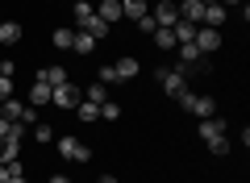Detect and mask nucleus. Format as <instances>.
Here are the masks:
<instances>
[{"label":"nucleus","mask_w":250,"mask_h":183,"mask_svg":"<svg viewBox=\"0 0 250 183\" xmlns=\"http://www.w3.org/2000/svg\"><path fill=\"white\" fill-rule=\"evenodd\" d=\"M154 79H159V83H163V92H167V96H188V92H192V87H188V75H184V71H171V67H159V71H154Z\"/></svg>","instance_id":"1"},{"label":"nucleus","mask_w":250,"mask_h":183,"mask_svg":"<svg viewBox=\"0 0 250 183\" xmlns=\"http://www.w3.org/2000/svg\"><path fill=\"white\" fill-rule=\"evenodd\" d=\"M192 42H196V50L208 59V54L221 50V29H213V25H196V38H192Z\"/></svg>","instance_id":"2"},{"label":"nucleus","mask_w":250,"mask_h":183,"mask_svg":"<svg viewBox=\"0 0 250 183\" xmlns=\"http://www.w3.org/2000/svg\"><path fill=\"white\" fill-rule=\"evenodd\" d=\"M80 100H83V92L71 83V79H67V83H59V87H50V104H59V108H75Z\"/></svg>","instance_id":"3"},{"label":"nucleus","mask_w":250,"mask_h":183,"mask_svg":"<svg viewBox=\"0 0 250 183\" xmlns=\"http://www.w3.org/2000/svg\"><path fill=\"white\" fill-rule=\"evenodd\" d=\"M54 146H59L62 158H71V163H88L92 158V150L83 146V142H75V138H54Z\"/></svg>","instance_id":"4"},{"label":"nucleus","mask_w":250,"mask_h":183,"mask_svg":"<svg viewBox=\"0 0 250 183\" xmlns=\"http://www.w3.org/2000/svg\"><path fill=\"white\" fill-rule=\"evenodd\" d=\"M184 113L200 117V121H205V117H217V100H213V96H196V92H192V100L184 104Z\"/></svg>","instance_id":"5"},{"label":"nucleus","mask_w":250,"mask_h":183,"mask_svg":"<svg viewBox=\"0 0 250 183\" xmlns=\"http://www.w3.org/2000/svg\"><path fill=\"white\" fill-rule=\"evenodd\" d=\"M150 17H154V25H167V29H171V25L179 21V4H175V0H159Z\"/></svg>","instance_id":"6"},{"label":"nucleus","mask_w":250,"mask_h":183,"mask_svg":"<svg viewBox=\"0 0 250 183\" xmlns=\"http://www.w3.org/2000/svg\"><path fill=\"white\" fill-rule=\"evenodd\" d=\"M75 29H83V34H88V38H96V42H104V38H108V21H100L96 13H92V17H83Z\"/></svg>","instance_id":"7"},{"label":"nucleus","mask_w":250,"mask_h":183,"mask_svg":"<svg viewBox=\"0 0 250 183\" xmlns=\"http://www.w3.org/2000/svg\"><path fill=\"white\" fill-rule=\"evenodd\" d=\"M225 129H229V121H221V117H205V121H200V138H205V142L225 138Z\"/></svg>","instance_id":"8"},{"label":"nucleus","mask_w":250,"mask_h":183,"mask_svg":"<svg viewBox=\"0 0 250 183\" xmlns=\"http://www.w3.org/2000/svg\"><path fill=\"white\" fill-rule=\"evenodd\" d=\"M179 21L200 25V21H205V4H200V0H179Z\"/></svg>","instance_id":"9"},{"label":"nucleus","mask_w":250,"mask_h":183,"mask_svg":"<svg viewBox=\"0 0 250 183\" xmlns=\"http://www.w3.org/2000/svg\"><path fill=\"white\" fill-rule=\"evenodd\" d=\"M42 104H50V83L38 75V79H34V87H29V108H42Z\"/></svg>","instance_id":"10"},{"label":"nucleus","mask_w":250,"mask_h":183,"mask_svg":"<svg viewBox=\"0 0 250 183\" xmlns=\"http://www.w3.org/2000/svg\"><path fill=\"white\" fill-rule=\"evenodd\" d=\"M96 17L108 21V25H113V21H121V0H100V4H96Z\"/></svg>","instance_id":"11"},{"label":"nucleus","mask_w":250,"mask_h":183,"mask_svg":"<svg viewBox=\"0 0 250 183\" xmlns=\"http://www.w3.org/2000/svg\"><path fill=\"white\" fill-rule=\"evenodd\" d=\"M146 0H121V21H138V17H146Z\"/></svg>","instance_id":"12"},{"label":"nucleus","mask_w":250,"mask_h":183,"mask_svg":"<svg viewBox=\"0 0 250 183\" xmlns=\"http://www.w3.org/2000/svg\"><path fill=\"white\" fill-rule=\"evenodd\" d=\"M225 17H229V9H225V4H205V21H200V25H225Z\"/></svg>","instance_id":"13"},{"label":"nucleus","mask_w":250,"mask_h":183,"mask_svg":"<svg viewBox=\"0 0 250 183\" xmlns=\"http://www.w3.org/2000/svg\"><path fill=\"white\" fill-rule=\"evenodd\" d=\"M113 71H117V83H125V79H138V59H117Z\"/></svg>","instance_id":"14"},{"label":"nucleus","mask_w":250,"mask_h":183,"mask_svg":"<svg viewBox=\"0 0 250 183\" xmlns=\"http://www.w3.org/2000/svg\"><path fill=\"white\" fill-rule=\"evenodd\" d=\"M50 42H54V50H71V42H75V29L71 25H59L50 34Z\"/></svg>","instance_id":"15"},{"label":"nucleus","mask_w":250,"mask_h":183,"mask_svg":"<svg viewBox=\"0 0 250 183\" xmlns=\"http://www.w3.org/2000/svg\"><path fill=\"white\" fill-rule=\"evenodd\" d=\"M175 50H179V62H184V67H196V62H200V59H205V54H200V50H196V42H179V46H175Z\"/></svg>","instance_id":"16"},{"label":"nucleus","mask_w":250,"mask_h":183,"mask_svg":"<svg viewBox=\"0 0 250 183\" xmlns=\"http://www.w3.org/2000/svg\"><path fill=\"white\" fill-rule=\"evenodd\" d=\"M21 113H25V104H21L17 96H9L4 104H0V117H4V121H21Z\"/></svg>","instance_id":"17"},{"label":"nucleus","mask_w":250,"mask_h":183,"mask_svg":"<svg viewBox=\"0 0 250 183\" xmlns=\"http://www.w3.org/2000/svg\"><path fill=\"white\" fill-rule=\"evenodd\" d=\"M38 75H42L50 87H59V83H67V79H71V75H67V67H42Z\"/></svg>","instance_id":"18"},{"label":"nucleus","mask_w":250,"mask_h":183,"mask_svg":"<svg viewBox=\"0 0 250 183\" xmlns=\"http://www.w3.org/2000/svg\"><path fill=\"white\" fill-rule=\"evenodd\" d=\"M0 42H4V46L21 42V25H17V21H0Z\"/></svg>","instance_id":"19"},{"label":"nucleus","mask_w":250,"mask_h":183,"mask_svg":"<svg viewBox=\"0 0 250 183\" xmlns=\"http://www.w3.org/2000/svg\"><path fill=\"white\" fill-rule=\"evenodd\" d=\"M171 34H175V46H179V42H192V38H196V25H192V21H175Z\"/></svg>","instance_id":"20"},{"label":"nucleus","mask_w":250,"mask_h":183,"mask_svg":"<svg viewBox=\"0 0 250 183\" xmlns=\"http://www.w3.org/2000/svg\"><path fill=\"white\" fill-rule=\"evenodd\" d=\"M13 158H21V142L0 138V163H13Z\"/></svg>","instance_id":"21"},{"label":"nucleus","mask_w":250,"mask_h":183,"mask_svg":"<svg viewBox=\"0 0 250 183\" xmlns=\"http://www.w3.org/2000/svg\"><path fill=\"white\" fill-rule=\"evenodd\" d=\"M150 38H154V46H159V50H175V34H171L167 25H159Z\"/></svg>","instance_id":"22"},{"label":"nucleus","mask_w":250,"mask_h":183,"mask_svg":"<svg viewBox=\"0 0 250 183\" xmlns=\"http://www.w3.org/2000/svg\"><path fill=\"white\" fill-rule=\"evenodd\" d=\"M71 50H80V54H92V50H96V38H88L83 29H75V42H71Z\"/></svg>","instance_id":"23"},{"label":"nucleus","mask_w":250,"mask_h":183,"mask_svg":"<svg viewBox=\"0 0 250 183\" xmlns=\"http://www.w3.org/2000/svg\"><path fill=\"white\" fill-rule=\"evenodd\" d=\"M83 100H88V104H104V100H108V87L104 83H92L88 92H83Z\"/></svg>","instance_id":"24"},{"label":"nucleus","mask_w":250,"mask_h":183,"mask_svg":"<svg viewBox=\"0 0 250 183\" xmlns=\"http://www.w3.org/2000/svg\"><path fill=\"white\" fill-rule=\"evenodd\" d=\"M75 113H80V121H100V104H88V100H80Z\"/></svg>","instance_id":"25"},{"label":"nucleus","mask_w":250,"mask_h":183,"mask_svg":"<svg viewBox=\"0 0 250 183\" xmlns=\"http://www.w3.org/2000/svg\"><path fill=\"white\" fill-rule=\"evenodd\" d=\"M100 121H121V104L104 100V104H100Z\"/></svg>","instance_id":"26"},{"label":"nucleus","mask_w":250,"mask_h":183,"mask_svg":"<svg viewBox=\"0 0 250 183\" xmlns=\"http://www.w3.org/2000/svg\"><path fill=\"white\" fill-rule=\"evenodd\" d=\"M205 146H208V154H217V158L229 154V138H213V142H205Z\"/></svg>","instance_id":"27"},{"label":"nucleus","mask_w":250,"mask_h":183,"mask_svg":"<svg viewBox=\"0 0 250 183\" xmlns=\"http://www.w3.org/2000/svg\"><path fill=\"white\" fill-rule=\"evenodd\" d=\"M34 142H38V146L54 142V129H50V125H42V121H38V125H34Z\"/></svg>","instance_id":"28"},{"label":"nucleus","mask_w":250,"mask_h":183,"mask_svg":"<svg viewBox=\"0 0 250 183\" xmlns=\"http://www.w3.org/2000/svg\"><path fill=\"white\" fill-rule=\"evenodd\" d=\"M71 13H75V25H80V21H83V17H92L96 9H92L88 0H75V4H71Z\"/></svg>","instance_id":"29"},{"label":"nucleus","mask_w":250,"mask_h":183,"mask_svg":"<svg viewBox=\"0 0 250 183\" xmlns=\"http://www.w3.org/2000/svg\"><path fill=\"white\" fill-rule=\"evenodd\" d=\"M96 83H117V71H113V62H104V67H100V79H96Z\"/></svg>","instance_id":"30"},{"label":"nucleus","mask_w":250,"mask_h":183,"mask_svg":"<svg viewBox=\"0 0 250 183\" xmlns=\"http://www.w3.org/2000/svg\"><path fill=\"white\" fill-rule=\"evenodd\" d=\"M13 96V75H0V104Z\"/></svg>","instance_id":"31"},{"label":"nucleus","mask_w":250,"mask_h":183,"mask_svg":"<svg viewBox=\"0 0 250 183\" xmlns=\"http://www.w3.org/2000/svg\"><path fill=\"white\" fill-rule=\"evenodd\" d=\"M138 29H142V34H154V29H159V25H154V17H150V13H146V17H138Z\"/></svg>","instance_id":"32"},{"label":"nucleus","mask_w":250,"mask_h":183,"mask_svg":"<svg viewBox=\"0 0 250 183\" xmlns=\"http://www.w3.org/2000/svg\"><path fill=\"white\" fill-rule=\"evenodd\" d=\"M9 179H13V175H9V166L0 163V183H9Z\"/></svg>","instance_id":"33"},{"label":"nucleus","mask_w":250,"mask_h":183,"mask_svg":"<svg viewBox=\"0 0 250 183\" xmlns=\"http://www.w3.org/2000/svg\"><path fill=\"white\" fill-rule=\"evenodd\" d=\"M0 138H9V121L4 117H0Z\"/></svg>","instance_id":"34"},{"label":"nucleus","mask_w":250,"mask_h":183,"mask_svg":"<svg viewBox=\"0 0 250 183\" xmlns=\"http://www.w3.org/2000/svg\"><path fill=\"white\" fill-rule=\"evenodd\" d=\"M50 183H71V179H67V175H50Z\"/></svg>","instance_id":"35"},{"label":"nucleus","mask_w":250,"mask_h":183,"mask_svg":"<svg viewBox=\"0 0 250 183\" xmlns=\"http://www.w3.org/2000/svg\"><path fill=\"white\" fill-rule=\"evenodd\" d=\"M221 4H225V9H233V4H242V0H221Z\"/></svg>","instance_id":"36"},{"label":"nucleus","mask_w":250,"mask_h":183,"mask_svg":"<svg viewBox=\"0 0 250 183\" xmlns=\"http://www.w3.org/2000/svg\"><path fill=\"white\" fill-rule=\"evenodd\" d=\"M100 183H117V175H104V179H100Z\"/></svg>","instance_id":"37"},{"label":"nucleus","mask_w":250,"mask_h":183,"mask_svg":"<svg viewBox=\"0 0 250 183\" xmlns=\"http://www.w3.org/2000/svg\"><path fill=\"white\" fill-rule=\"evenodd\" d=\"M9 183H29V179H25V175H17V179H9Z\"/></svg>","instance_id":"38"},{"label":"nucleus","mask_w":250,"mask_h":183,"mask_svg":"<svg viewBox=\"0 0 250 183\" xmlns=\"http://www.w3.org/2000/svg\"><path fill=\"white\" fill-rule=\"evenodd\" d=\"M0 21H4V17H0Z\"/></svg>","instance_id":"39"}]
</instances>
